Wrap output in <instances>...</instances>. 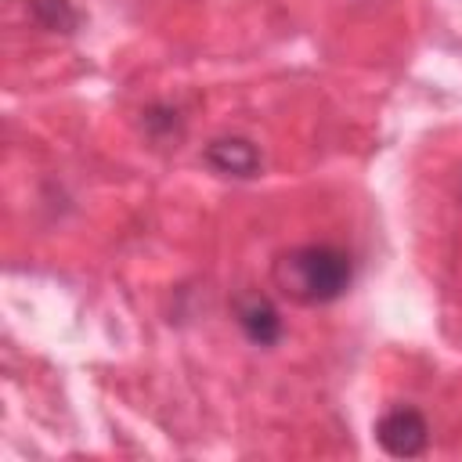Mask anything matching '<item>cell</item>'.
Instances as JSON below:
<instances>
[{"label":"cell","instance_id":"1","mask_svg":"<svg viewBox=\"0 0 462 462\" xmlns=\"http://www.w3.org/2000/svg\"><path fill=\"white\" fill-rule=\"evenodd\" d=\"M354 282V260L346 249L328 242H303L274 256L271 285L282 300L296 307H325L336 303Z\"/></svg>","mask_w":462,"mask_h":462},{"label":"cell","instance_id":"2","mask_svg":"<svg viewBox=\"0 0 462 462\" xmlns=\"http://www.w3.org/2000/svg\"><path fill=\"white\" fill-rule=\"evenodd\" d=\"M375 440L393 458H419L430 444V422L422 419L419 408L401 404V408H390L375 422Z\"/></svg>","mask_w":462,"mask_h":462},{"label":"cell","instance_id":"3","mask_svg":"<svg viewBox=\"0 0 462 462\" xmlns=\"http://www.w3.org/2000/svg\"><path fill=\"white\" fill-rule=\"evenodd\" d=\"M202 159H206V166L213 170V173H220V177H238V180H245V177H256L260 173V148L249 141V137H217V141H209L206 144V152H202Z\"/></svg>","mask_w":462,"mask_h":462},{"label":"cell","instance_id":"4","mask_svg":"<svg viewBox=\"0 0 462 462\" xmlns=\"http://www.w3.org/2000/svg\"><path fill=\"white\" fill-rule=\"evenodd\" d=\"M235 321H238L242 336L256 346H274L285 336V321L267 296H242L235 303Z\"/></svg>","mask_w":462,"mask_h":462},{"label":"cell","instance_id":"5","mask_svg":"<svg viewBox=\"0 0 462 462\" xmlns=\"http://www.w3.org/2000/svg\"><path fill=\"white\" fill-rule=\"evenodd\" d=\"M32 11L47 29L72 32V25H76V11L69 7V0H32Z\"/></svg>","mask_w":462,"mask_h":462}]
</instances>
